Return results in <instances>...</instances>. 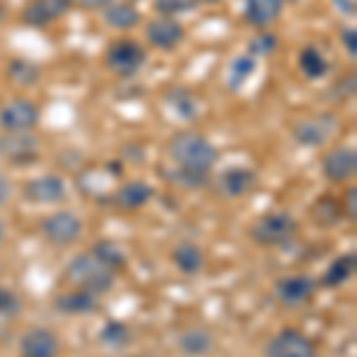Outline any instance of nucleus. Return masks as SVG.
<instances>
[{
  "mask_svg": "<svg viewBox=\"0 0 357 357\" xmlns=\"http://www.w3.org/2000/svg\"><path fill=\"white\" fill-rule=\"evenodd\" d=\"M167 155H169L172 165L181 167L188 172H198V174H210L212 167L220 160V153L210 141L198 134V131H176L167 143Z\"/></svg>",
  "mask_w": 357,
  "mask_h": 357,
  "instance_id": "1",
  "label": "nucleus"
},
{
  "mask_svg": "<svg viewBox=\"0 0 357 357\" xmlns=\"http://www.w3.org/2000/svg\"><path fill=\"white\" fill-rule=\"evenodd\" d=\"M117 274L112 269H107L102 262H98L91 252L86 255H77L72 262L67 264V281L74 289L89 291L93 296H102L114 286Z\"/></svg>",
  "mask_w": 357,
  "mask_h": 357,
  "instance_id": "2",
  "label": "nucleus"
},
{
  "mask_svg": "<svg viewBox=\"0 0 357 357\" xmlns=\"http://www.w3.org/2000/svg\"><path fill=\"white\" fill-rule=\"evenodd\" d=\"M250 236L257 245L281 248L298 236V222L291 212H267L250 227Z\"/></svg>",
  "mask_w": 357,
  "mask_h": 357,
  "instance_id": "3",
  "label": "nucleus"
},
{
  "mask_svg": "<svg viewBox=\"0 0 357 357\" xmlns=\"http://www.w3.org/2000/svg\"><path fill=\"white\" fill-rule=\"evenodd\" d=\"M148 60V53L141 43L134 41V38H119V41H112L107 45L105 55H102V62L110 69L114 77L119 79H129L136 77L143 69Z\"/></svg>",
  "mask_w": 357,
  "mask_h": 357,
  "instance_id": "4",
  "label": "nucleus"
},
{
  "mask_svg": "<svg viewBox=\"0 0 357 357\" xmlns=\"http://www.w3.org/2000/svg\"><path fill=\"white\" fill-rule=\"evenodd\" d=\"M338 134V117L333 112H319L307 119H301L293 126V138L305 148H319Z\"/></svg>",
  "mask_w": 357,
  "mask_h": 357,
  "instance_id": "5",
  "label": "nucleus"
},
{
  "mask_svg": "<svg viewBox=\"0 0 357 357\" xmlns=\"http://www.w3.org/2000/svg\"><path fill=\"white\" fill-rule=\"evenodd\" d=\"M41 119V110L36 102L26 98H13L0 107V131L15 134V131H33Z\"/></svg>",
  "mask_w": 357,
  "mask_h": 357,
  "instance_id": "6",
  "label": "nucleus"
},
{
  "mask_svg": "<svg viewBox=\"0 0 357 357\" xmlns=\"http://www.w3.org/2000/svg\"><path fill=\"white\" fill-rule=\"evenodd\" d=\"M38 153H41V141L31 134V131H15V134L0 136V158L8 160L10 165H31L36 162Z\"/></svg>",
  "mask_w": 357,
  "mask_h": 357,
  "instance_id": "7",
  "label": "nucleus"
},
{
  "mask_svg": "<svg viewBox=\"0 0 357 357\" xmlns=\"http://www.w3.org/2000/svg\"><path fill=\"white\" fill-rule=\"evenodd\" d=\"M41 234L48 243L67 248L72 243H77L79 236H82V220H79L74 212H53L48 215L41 224Z\"/></svg>",
  "mask_w": 357,
  "mask_h": 357,
  "instance_id": "8",
  "label": "nucleus"
},
{
  "mask_svg": "<svg viewBox=\"0 0 357 357\" xmlns=\"http://www.w3.org/2000/svg\"><path fill=\"white\" fill-rule=\"evenodd\" d=\"M267 357H317L314 343L296 329H281L264 345Z\"/></svg>",
  "mask_w": 357,
  "mask_h": 357,
  "instance_id": "9",
  "label": "nucleus"
},
{
  "mask_svg": "<svg viewBox=\"0 0 357 357\" xmlns=\"http://www.w3.org/2000/svg\"><path fill=\"white\" fill-rule=\"evenodd\" d=\"M186 38V29L178 20L172 17H155L146 24V41L153 45L155 50H162V53H172Z\"/></svg>",
  "mask_w": 357,
  "mask_h": 357,
  "instance_id": "10",
  "label": "nucleus"
},
{
  "mask_svg": "<svg viewBox=\"0 0 357 357\" xmlns=\"http://www.w3.org/2000/svg\"><path fill=\"white\" fill-rule=\"evenodd\" d=\"M72 0H26L24 8H22L20 20L26 26H48L53 22L62 20L69 10H72Z\"/></svg>",
  "mask_w": 357,
  "mask_h": 357,
  "instance_id": "11",
  "label": "nucleus"
},
{
  "mask_svg": "<svg viewBox=\"0 0 357 357\" xmlns=\"http://www.w3.org/2000/svg\"><path fill=\"white\" fill-rule=\"evenodd\" d=\"M357 172V153L353 146H336L321 158V174L333 183L353 178Z\"/></svg>",
  "mask_w": 357,
  "mask_h": 357,
  "instance_id": "12",
  "label": "nucleus"
},
{
  "mask_svg": "<svg viewBox=\"0 0 357 357\" xmlns=\"http://www.w3.org/2000/svg\"><path fill=\"white\" fill-rule=\"evenodd\" d=\"M24 198L29 200V203H36V205L60 203V200L67 198L65 178H60L55 174H45V176L31 178V181L24 183Z\"/></svg>",
  "mask_w": 357,
  "mask_h": 357,
  "instance_id": "13",
  "label": "nucleus"
},
{
  "mask_svg": "<svg viewBox=\"0 0 357 357\" xmlns=\"http://www.w3.org/2000/svg\"><path fill=\"white\" fill-rule=\"evenodd\" d=\"M317 289L312 276L305 274H296V276H286V279H279L274 286V296L276 301L286 307H298V305L307 303L312 298V293Z\"/></svg>",
  "mask_w": 357,
  "mask_h": 357,
  "instance_id": "14",
  "label": "nucleus"
},
{
  "mask_svg": "<svg viewBox=\"0 0 357 357\" xmlns=\"http://www.w3.org/2000/svg\"><path fill=\"white\" fill-rule=\"evenodd\" d=\"M257 183V174L248 167H229L215 178V188L222 198H241Z\"/></svg>",
  "mask_w": 357,
  "mask_h": 357,
  "instance_id": "15",
  "label": "nucleus"
},
{
  "mask_svg": "<svg viewBox=\"0 0 357 357\" xmlns=\"http://www.w3.org/2000/svg\"><path fill=\"white\" fill-rule=\"evenodd\" d=\"M22 357H57L60 355V341L50 329L33 326L20 338Z\"/></svg>",
  "mask_w": 357,
  "mask_h": 357,
  "instance_id": "16",
  "label": "nucleus"
},
{
  "mask_svg": "<svg viewBox=\"0 0 357 357\" xmlns=\"http://www.w3.org/2000/svg\"><path fill=\"white\" fill-rule=\"evenodd\" d=\"M286 0H245L243 5V20L257 31H264L272 26L284 13Z\"/></svg>",
  "mask_w": 357,
  "mask_h": 357,
  "instance_id": "17",
  "label": "nucleus"
},
{
  "mask_svg": "<svg viewBox=\"0 0 357 357\" xmlns=\"http://www.w3.org/2000/svg\"><path fill=\"white\" fill-rule=\"evenodd\" d=\"M153 198V186L146 181H126L124 186H119L112 195V205L119 210H138L146 203H151Z\"/></svg>",
  "mask_w": 357,
  "mask_h": 357,
  "instance_id": "18",
  "label": "nucleus"
},
{
  "mask_svg": "<svg viewBox=\"0 0 357 357\" xmlns=\"http://www.w3.org/2000/svg\"><path fill=\"white\" fill-rule=\"evenodd\" d=\"M53 305L60 314H89L98 307V296H93V293H89V291H82V289H74L69 293L57 296Z\"/></svg>",
  "mask_w": 357,
  "mask_h": 357,
  "instance_id": "19",
  "label": "nucleus"
},
{
  "mask_svg": "<svg viewBox=\"0 0 357 357\" xmlns=\"http://www.w3.org/2000/svg\"><path fill=\"white\" fill-rule=\"evenodd\" d=\"M102 20H105V24L110 29H117V31H129V29H134L138 22H141V13L134 8V3H112L107 5L105 10H102Z\"/></svg>",
  "mask_w": 357,
  "mask_h": 357,
  "instance_id": "20",
  "label": "nucleus"
},
{
  "mask_svg": "<svg viewBox=\"0 0 357 357\" xmlns=\"http://www.w3.org/2000/svg\"><path fill=\"white\" fill-rule=\"evenodd\" d=\"M310 215H312V222L319 229H333L345 220L341 203H338L333 195H321V198H317Z\"/></svg>",
  "mask_w": 357,
  "mask_h": 357,
  "instance_id": "21",
  "label": "nucleus"
},
{
  "mask_svg": "<svg viewBox=\"0 0 357 357\" xmlns=\"http://www.w3.org/2000/svg\"><path fill=\"white\" fill-rule=\"evenodd\" d=\"M172 260H174L176 269L188 276H195L203 272L205 267V255L198 245L193 243H178L174 250H172Z\"/></svg>",
  "mask_w": 357,
  "mask_h": 357,
  "instance_id": "22",
  "label": "nucleus"
},
{
  "mask_svg": "<svg viewBox=\"0 0 357 357\" xmlns=\"http://www.w3.org/2000/svg\"><path fill=\"white\" fill-rule=\"evenodd\" d=\"M215 348V338L207 329H186L178 336V350L188 357H203Z\"/></svg>",
  "mask_w": 357,
  "mask_h": 357,
  "instance_id": "23",
  "label": "nucleus"
},
{
  "mask_svg": "<svg viewBox=\"0 0 357 357\" xmlns=\"http://www.w3.org/2000/svg\"><path fill=\"white\" fill-rule=\"evenodd\" d=\"M298 67H301L303 77L310 79V82H317V79L326 77V72H329V62H326V57L319 53V48H314V45H305L301 50V55H298Z\"/></svg>",
  "mask_w": 357,
  "mask_h": 357,
  "instance_id": "24",
  "label": "nucleus"
},
{
  "mask_svg": "<svg viewBox=\"0 0 357 357\" xmlns=\"http://www.w3.org/2000/svg\"><path fill=\"white\" fill-rule=\"evenodd\" d=\"M355 264H357V257L355 252H345V255L336 257L329 267H326L324 272V279H321V284L329 286V289H336V286H343L345 281L350 279V276L355 274Z\"/></svg>",
  "mask_w": 357,
  "mask_h": 357,
  "instance_id": "25",
  "label": "nucleus"
},
{
  "mask_svg": "<svg viewBox=\"0 0 357 357\" xmlns=\"http://www.w3.org/2000/svg\"><path fill=\"white\" fill-rule=\"evenodd\" d=\"M8 79L15 86H20V89H29V86L38 84V79H41V69H38V65H33V62L17 57V60H13L8 65Z\"/></svg>",
  "mask_w": 357,
  "mask_h": 357,
  "instance_id": "26",
  "label": "nucleus"
},
{
  "mask_svg": "<svg viewBox=\"0 0 357 357\" xmlns=\"http://www.w3.org/2000/svg\"><path fill=\"white\" fill-rule=\"evenodd\" d=\"M91 255H93L98 262L105 264L107 269H112V272L126 267L124 248H119L117 243H112V241H100V243H96L93 250H91Z\"/></svg>",
  "mask_w": 357,
  "mask_h": 357,
  "instance_id": "27",
  "label": "nucleus"
},
{
  "mask_svg": "<svg viewBox=\"0 0 357 357\" xmlns=\"http://www.w3.org/2000/svg\"><path fill=\"white\" fill-rule=\"evenodd\" d=\"M162 174L172 186L186 188V191H195V188H203L210 183V174H198V172H188V169H181V167L165 169Z\"/></svg>",
  "mask_w": 357,
  "mask_h": 357,
  "instance_id": "28",
  "label": "nucleus"
},
{
  "mask_svg": "<svg viewBox=\"0 0 357 357\" xmlns=\"http://www.w3.org/2000/svg\"><path fill=\"white\" fill-rule=\"evenodd\" d=\"M167 102H169L172 110L183 119H191L198 114V100H195L191 91H186V89H178V86L176 89H169V93H167Z\"/></svg>",
  "mask_w": 357,
  "mask_h": 357,
  "instance_id": "29",
  "label": "nucleus"
},
{
  "mask_svg": "<svg viewBox=\"0 0 357 357\" xmlns=\"http://www.w3.org/2000/svg\"><path fill=\"white\" fill-rule=\"evenodd\" d=\"M255 57L252 55H238L236 60L231 62V67H229V89L231 91H238L241 86H243L248 82V77L250 74H255Z\"/></svg>",
  "mask_w": 357,
  "mask_h": 357,
  "instance_id": "30",
  "label": "nucleus"
},
{
  "mask_svg": "<svg viewBox=\"0 0 357 357\" xmlns=\"http://www.w3.org/2000/svg\"><path fill=\"white\" fill-rule=\"evenodd\" d=\"M153 8L160 17L176 20V17L198 10V0H153Z\"/></svg>",
  "mask_w": 357,
  "mask_h": 357,
  "instance_id": "31",
  "label": "nucleus"
},
{
  "mask_svg": "<svg viewBox=\"0 0 357 357\" xmlns=\"http://www.w3.org/2000/svg\"><path fill=\"white\" fill-rule=\"evenodd\" d=\"M129 338H131L129 329H126L124 324H119V321H110V324L100 331V341L105 345H110V348H124V345L129 343Z\"/></svg>",
  "mask_w": 357,
  "mask_h": 357,
  "instance_id": "32",
  "label": "nucleus"
},
{
  "mask_svg": "<svg viewBox=\"0 0 357 357\" xmlns=\"http://www.w3.org/2000/svg\"><path fill=\"white\" fill-rule=\"evenodd\" d=\"M276 43H279V38H276L274 33L260 31L255 38H250V43H248V55H252V57L272 55L276 50Z\"/></svg>",
  "mask_w": 357,
  "mask_h": 357,
  "instance_id": "33",
  "label": "nucleus"
},
{
  "mask_svg": "<svg viewBox=\"0 0 357 357\" xmlns=\"http://www.w3.org/2000/svg\"><path fill=\"white\" fill-rule=\"evenodd\" d=\"M17 312H20V298L10 289L0 286V319L3 317H15Z\"/></svg>",
  "mask_w": 357,
  "mask_h": 357,
  "instance_id": "34",
  "label": "nucleus"
},
{
  "mask_svg": "<svg viewBox=\"0 0 357 357\" xmlns=\"http://www.w3.org/2000/svg\"><path fill=\"white\" fill-rule=\"evenodd\" d=\"M341 210H343V217L350 222L357 220V188L350 186L348 191L343 195V203H341Z\"/></svg>",
  "mask_w": 357,
  "mask_h": 357,
  "instance_id": "35",
  "label": "nucleus"
},
{
  "mask_svg": "<svg viewBox=\"0 0 357 357\" xmlns=\"http://www.w3.org/2000/svg\"><path fill=\"white\" fill-rule=\"evenodd\" d=\"M341 43L345 48V53L355 60V55H357V31H355V26H343L341 29Z\"/></svg>",
  "mask_w": 357,
  "mask_h": 357,
  "instance_id": "36",
  "label": "nucleus"
},
{
  "mask_svg": "<svg viewBox=\"0 0 357 357\" xmlns=\"http://www.w3.org/2000/svg\"><path fill=\"white\" fill-rule=\"evenodd\" d=\"M112 0H72V5L74 8H79V10H86V13H96V10H105L107 5H110Z\"/></svg>",
  "mask_w": 357,
  "mask_h": 357,
  "instance_id": "37",
  "label": "nucleus"
},
{
  "mask_svg": "<svg viewBox=\"0 0 357 357\" xmlns=\"http://www.w3.org/2000/svg\"><path fill=\"white\" fill-rule=\"evenodd\" d=\"M10 191H13V188H10V181L3 174H0V207H3L10 200Z\"/></svg>",
  "mask_w": 357,
  "mask_h": 357,
  "instance_id": "38",
  "label": "nucleus"
},
{
  "mask_svg": "<svg viewBox=\"0 0 357 357\" xmlns=\"http://www.w3.org/2000/svg\"><path fill=\"white\" fill-rule=\"evenodd\" d=\"M3 241H5V224L0 222V245H3Z\"/></svg>",
  "mask_w": 357,
  "mask_h": 357,
  "instance_id": "39",
  "label": "nucleus"
},
{
  "mask_svg": "<svg viewBox=\"0 0 357 357\" xmlns=\"http://www.w3.org/2000/svg\"><path fill=\"white\" fill-rule=\"evenodd\" d=\"M215 3H222V0H198V5H215Z\"/></svg>",
  "mask_w": 357,
  "mask_h": 357,
  "instance_id": "40",
  "label": "nucleus"
},
{
  "mask_svg": "<svg viewBox=\"0 0 357 357\" xmlns=\"http://www.w3.org/2000/svg\"><path fill=\"white\" fill-rule=\"evenodd\" d=\"M5 17V8H3V3H0V20Z\"/></svg>",
  "mask_w": 357,
  "mask_h": 357,
  "instance_id": "41",
  "label": "nucleus"
},
{
  "mask_svg": "<svg viewBox=\"0 0 357 357\" xmlns=\"http://www.w3.org/2000/svg\"><path fill=\"white\" fill-rule=\"evenodd\" d=\"M131 3H136V0H131Z\"/></svg>",
  "mask_w": 357,
  "mask_h": 357,
  "instance_id": "42",
  "label": "nucleus"
}]
</instances>
